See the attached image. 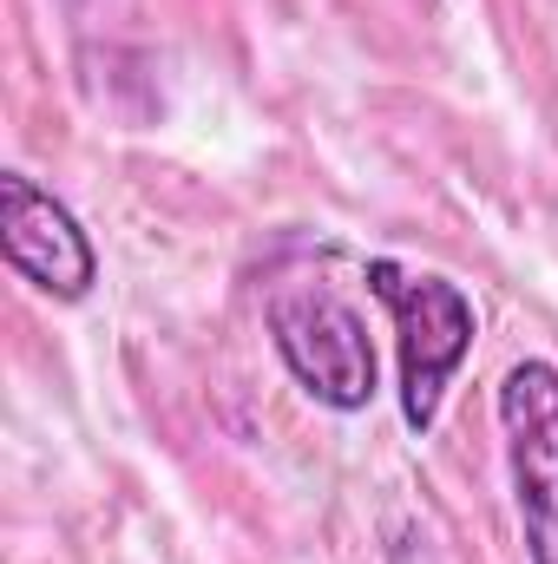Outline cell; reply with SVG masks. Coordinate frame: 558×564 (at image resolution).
I'll return each mask as SVG.
<instances>
[{"mask_svg":"<svg viewBox=\"0 0 558 564\" xmlns=\"http://www.w3.org/2000/svg\"><path fill=\"white\" fill-rule=\"evenodd\" d=\"M368 289L395 315V341H401V421L415 426V433H427V426L440 421L447 381L473 355V302H466L460 282L427 276V270H401L388 257L368 263Z\"/></svg>","mask_w":558,"mask_h":564,"instance_id":"1","label":"cell"},{"mask_svg":"<svg viewBox=\"0 0 558 564\" xmlns=\"http://www.w3.org/2000/svg\"><path fill=\"white\" fill-rule=\"evenodd\" d=\"M270 335H277L282 368L296 388L335 414H362L375 401V341L368 322L329 295V289H282L270 302Z\"/></svg>","mask_w":558,"mask_h":564,"instance_id":"2","label":"cell"},{"mask_svg":"<svg viewBox=\"0 0 558 564\" xmlns=\"http://www.w3.org/2000/svg\"><path fill=\"white\" fill-rule=\"evenodd\" d=\"M500 433H506V473L513 506L526 525V558L558 564V368L519 361L500 381Z\"/></svg>","mask_w":558,"mask_h":564,"instance_id":"3","label":"cell"},{"mask_svg":"<svg viewBox=\"0 0 558 564\" xmlns=\"http://www.w3.org/2000/svg\"><path fill=\"white\" fill-rule=\"evenodd\" d=\"M0 250L13 263V276H26L40 295L53 302H79L93 282H99V257H93V237L79 230V217L40 191L26 171H7L0 177Z\"/></svg>","mask_w":558,"mask_h":564,"instance_id":"4","label":"cell"}]
</instances>
